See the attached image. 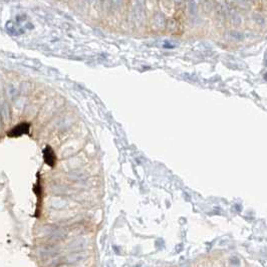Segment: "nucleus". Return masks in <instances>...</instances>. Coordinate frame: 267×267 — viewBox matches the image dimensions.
<instances>
[{"label": "nucleus", "mask_w": 267, "mask_h": 267, "mask_svg": "<svg viewBox=\"0 0 267 267\" xmlns=\"http://www.w3.org/2000/svg\"><path fill=\"white\" fill-rule=\"evenodd\" d=\"M229 267H241V261L238 256H231L228 260Z\"/></svg>", "instance_id": "4"}, {"label": "nucleus", "mask_w": 267, "mask_h": 267, "mask_svg": "<svg viewBox=\"0 0 267 267\" xmlns=\"http://www.w3.org/2000/svg\"><path fill=\"white\" fill-rule=\"evenodd\" d=\"M30 125L27 122H21V124L15 126L7 133V136L10 138H18L22 135H28L29 134Z\"/></svg>", "instance_id": "1"}, {"label": "nucleus", "mask_w": 267, "mask_h": 267, "mask_svg": "<svg viewBox=\"0 0 267 267\" xmlns=\"http://www.w3.org/2000/svg\"><path fill=\"white\" fill-rule=\"evenodd\" d=\"M43 160L46 165H48L49 167H55V161H56V156L55 154V151L52 150V148L50 146H46L43 150Z\"/></svg>", "instance_id": "2"}, {"label": "nucleus", "mask_w": 267, "mask_h": 267, "mask_svg": "<svg viewBox=\"0 0 267 267\" xmlns=\"http://www.w3.org/2000/svg\"><path fill=\"white\" fill-rule=\"evenodd\" d=\"M85 256H88V252L85 250H78L73 252V253L68 254L66 259H64V262L66 263H75L81 259H84Z\"/></svg>", "instance_id": "3"}, {"label": "nucleus", "mask_w": 267, "mask_h": 267, "mask_svg": "<svg viewBox=\"0 0 267 267\" xmlns=\"http://www.w3.org/2000/svg\"><path fill=\"white\" fill-rule=\"evenodd\" d=\"M58 267H67V266H66V264H64V265H60V266H58Z\"/></svg>", "instance_id": "5"}]
</instances>
